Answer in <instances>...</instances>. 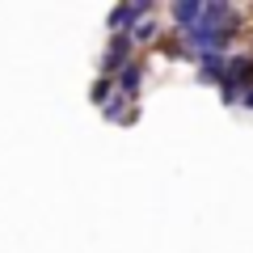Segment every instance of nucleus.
Listing matches in <instances>:
<instances>
[{
	"label": "nucleus",
	"mask_w": 253,
	"mask_h": 253,
	"mask_svg": "<svg viewBox=\"0 0 253 253\" xmlns=\"http://www.w3.org/2000/svg\"><path fill=\"white\" fill-rule=\"evenodd\" d=\"M106 97H110V76L93 84V101H101V106H106Z\"/></svg>",
	"instance_id": "6e6552de"
},
{
	"label": "nucleus",
	"mask_w": 253,
	"mask_h": 253,
	"mask_svg": "<svg viewBox=\"0 0 253 253\" xmlns=\"http://www.w3.org/2000/svg\"><path fill=\"white\" fill-rule=\"evenodd\" d=\"M241 106H245V110H253V89H249V93L241 97Z\"/></svg>",
	"instance_id": "1a4fd4ad"
},
{
	"label": "nucleus",
	"mask_w": 253,
	"mask_h": 253,
	"mask_svg": "<svg viewBox=\"0 0 253 253\" xmlns=\"http://www.w3.org/2000/svg\"><path fill=\"white\" fill-rule=\"evenodd\" d=\"M139 81H144V68H139V63H126L123 72H118V84H123V97H131V93L139 89Z\"/></svg>",
	"instance_id": "423d86ee"
},
{
	"label": "nucleus",
	"mask_w": 253,
	"mask_h": 253,
	"mask_svg": "<svg viewBox=\"0 0 253 253\" xmlns=\"http://www.w3.org/2000/svg\"><path fill=\"white\" fill-rule=\"evenodd\" d=\"M126 63H131V38L126 34H114L110 38V51H106V59H101V72H123Z\"/></svg>",
	"instance_id": "f257e3e1"
},
{
	"label": "nucleus",
	"mask_w": 253,
	"mask_h": 253,
	"mask_svg": "<svg viewBox=\"0 0 253 253\" xmlns=\"http://www.w3.org/2000/svg\"><path fill=\"white\" fill-rule=\"evenodd\" d=\"M152 34H156V26H152V21H144V26H135V30H131V38H135V42H148Z\"/></svg>",
	"instance_id": "0eeeda50"
},
{
	"label": "nucleus",
	"mask_w": 253,
	"mask_h": 253,
	"mask_svg": "<svg viewBox=\"0 0 253 253\" xmlns=\"http://www.w3.org/2000/svg\"><path fill=\"white\" fill-rule=\"evenodd\" d=\"M224 84H228V89H236V93H249L253 89V59H228Z\"/></svg>",
	"instance_id": "7ed1b4c3"
},
{
	"label": "nucleus",
	"mask_w": 253,
	"mask_h": 253,
	"mask_svg": "<svg viewBox=\"0 0 253 253\" xmlns=\"http://www.w3.org/2000/svg\"><path fill=\"white\" fill-rule=\"evenodd\" d=\"M173 17H177L181 30H190L194 21L203 17V4H199V0H181V4H173Z\"/></svg>",
	"instance_id": "39448f33"
},
{
	"label": "nucleus",
	"mask_w": 253,
	"mask_h": 253,
	"mask_svg": "<svg viewBox=\"0 0 253 253\" xmlns=\"http://www.w3.org/2000/svg\"><path fill=\"white\" fill-rule=\"evenodd\" d=\"M148 13H152V4H148V0H144V4H118V9L110 13L106 26L114 30V34H123L126 26H139V17H148Z\"/></svg>",
	"instance_id": "f03ea898"
},
{
	"label": "nucleus",
	"mask_w": 253,
	"mask_h": 253,
	"mask_svg": "<svg viewBox=\"0 0 253 253\" xmlns=\"http://www.w3.org/2000/svg\"><path fill=\"white\" fill-rule=\"evenodd\" d=\"M224 76H228V59H224V55H203V63H199V81L219 84Z\"/></svg>",
	"instance_id": "20e7f679"
}]
</instances>
